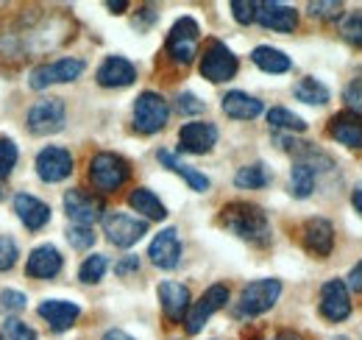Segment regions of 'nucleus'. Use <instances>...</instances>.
<instances>
[{"instance_id": "1", "label": "nucleus", "mask_w": 362, "mask_h": 340, "mask_svg": "<svg viewBox=\"0 0 362 340\" xmlns=\"http://www.w3.org/2000/svg\"><path fill=\"white\" fill-rule=\"evenodd\" d=\"M221 223L226 226L231 234H237L243 240H251V243L268 240V217H265V212L259 207H254L248 201L226 204L223 212H221Z\"/></svg>"}, {"instance_id": "2", "label": "nucleus", "mask_w": 362, "mask_h": 340, "mask_svg": "<svg viewBox=\"0 0 362 340\" xmlns=\"http://www.w3.org/2000/svg\"><path fill=\"white\" fill-rule=\"evenodd\" d=\"M129 162L123 159V157H117V154H109V151H103V154H95L90 162V181L95 190H100V193H115V190H120L126 181H129Z\"/></svg>"}, {"instance_id": "3", "label": "nucleus", "mask_w": 362, "mask_h": 340, "mask_svg": "<svg viewBox=\"0 0 362 340\" xmlns=\"http://www.w3.org/2000/svg\"><path fill=\"white\" fill-rule=\"evenodd\" d=\"M281 296V282L279 279H259L245 285V290L240 293V304H237V315L243 318H254L268 312L273 304Z\"/></svg>"}, {"instance_id": "4", "label": "nucleus", "mask_w": 362, "mask_h": 340, "mask_svg": "<svg viewBox=\"0 0 362 340\" xmlns=\"http://www.w3.org/2000/svg\"><path fill=\"white\" fill-rule=\"evenodd\" d=\"M168 101L156 92H142L134 103V128L139 134H156L168 123Z\"/></svg>"}, {"instance_id": "5", "label": "nucleus", "mask_w": 362, "mask_h": 340, "mask_svg": "<svg viewBox=\"0 0 362 340\" xmlns=\"http://www.w3.org/2000/svg\"><path fill=\"white\" fill-rule=\"evenodd\" d=\"M226 301H228L226 285H212L204 296L192 304V310L187 312V318H184V329H187L189 335H198V332L204 329V324H206L221 307H226Z\"/></svg>"}, {"instance_id": "6", "label": "nucleus", "mask_w": 362, "mask_h": 340, "mask_svg": "<svg viewBox=\"0 0 362 340\" xmlns=\"http://www.w3.org/2000/svg\"><path fill=\"white\" fill-rule=\"evenodd\" d=\"M103 232H106V237H109L112 246L129 249V246H134L136 240L148 232V223L126 212H109L103 217Z\"/></svg>"}, {"instance_id": "7", "label": "nucleus", "mask_w": 362, "mask_h": 340, "mask_svg": "<svg viewBox=\"0 0 362 340\" xmlns=\"http://www.w3.org/2000/svg\"><path fill=\"white\" fill-rule=\"evenodd\" d=\"M81 73H84V62H81V59H59V62H53V64H40V67H34L28 84L34 86V89H45V86H50V84L76 81Z\"/></svg>"}, {"instance_id": "8", "label": "nucleus", "mask_w": 362, "mask_h": 340, "mask_svg": "<svg viewBox=\"0 0 362 340\" xmlns=\"http://www.w3.org/2000/svg\"><path fill=\"white\" fill-rule=\"evenodd\" d=\"M234 73H237V56L223 42H212L204 50V56H201V76L204 79L223 84Z\"/></svg>"}, {"instance_id": "9", "label": "nucleus", "mask_w": 362, "mask_h": 340, "mask_svg": "<svg viewBox=\"0 0 362 340\" xmlns=\"http://www.w3.org/2000/svg\"><path fill=\"white\" fill-rule=\"evenodd\" d=\"M198 23L192 17H181L179 23L170 28L168 37V53L173 62L179 64H189L195 59V45H198Z\"/></svg>"}, {"instance_id": "10", "label": "nucleus", "mask_w": 362, "mask_h": 340, "mask_svg": "<svg viewBox=\"0 0 362 340\" xmlns=\"http://www.w3.org/2000/svg\"><path fill=\"white\" fill-rule=\"evenodd\" d=\"M28 131L31 134H53L64 126V103L59 98H42L28 109Z\"/></svg>"}, {"instance_id": "11", "label": "nucleus", "mask_w": 362, "mask_h": 340, "mask_svg": "<svg viewBox=\"0 0 362 340\" xmlns=\"http://www.w3.org/2000/svg\"><path fill=\"white\" fill-rule=\"evenodd\" d=\"M64 212L76 226H92L100 215H103V204L90 196L87 190H67L64 196Z\"/></svg>"}, {"instance_id": "12", "label": "nucleus", "mask_w": 362, "mask_h": 340, "mask_svg": "<svg viewBox=\"0 0 362 340\" xmlns=\"http://www.w3.org/2000/svg\"><path fill=\"white\" fill-rule=\"evenodd\" d=\"M320 312L329 321H346L351 312V298L340 279H329L320 288Z\"/></svg>"}, {"instance_id": "13", "label": "nucleus", "mask_w": 362, "mask_h": 340, "mask_svg": "<svg viewBox=\"0 0 362 340\" xmlns=\"http://www.w3.org/2000/svg\"><path fill=\"white\" fill-rule=\"evenodd\" d=\"M148 256L156 268H176L181 259V243H179V232L176 229H165L159 232L153 240H151V249H148Z\"/></svg>"}, {"instance_id": "14", "label": "nucleus", "mask_w": 362, "mask_h": 340, "mask_svg": "<svg viewBox=\"0 0 362 340\" xmlns=\"http://www.w3.org/2000/svg\"><path fill=\"white\" fill-rule=\"evenodd\" d=\"M215 142H218L215 123L198 120V123H187L179 131V145L181 151H187V154H206V151H212Z\"/></svg>"}, {"instance_id": "15", "label": "nucleus", "mask_w": 362, "mask_h": 340, "mask_svg": "<svg viewBox=\"0 0 362 340\" xmlns=\"http://www.w3.org/2000/svg\"><path fill=\"white\" fill-rule=\"evenodd\" d=\"M37 173L40 178L53 184V181H62L73 173V157L64 151V148H45L40 157H37Z\"/></svg>"}, {"instance_id": "16", "label": "nucleus", "mask_w": 362, "mask_h": 340, "mask_svg": "<svg viewBox=\"0 0 362 340\" xmlns=\"http://www.w3.org/2000/svg\"><path fill=\"white\" fill-rule=\"evenodd\" d=\"M257 23H262L271 31L290 34L298 26V11L293 6H284V3H259L257 6Z\"/></svg>"}, {"instance_id": "17", "label": "nucleus", "mask_w": 362, "mask_h": 340, "mask_svg": "<svg viewBox=\"0 0 362 340\" xmlns=\"http://www.w3.org/2000/svg\"><path fill=\"white\" fill-rule=\"evenodd\" d=\"M40 315L50 324L53 332H67L78 321L81 307L73 304V301H64V298H50V301L40 304Z\"/></svg>"}, {"instance_id": "18", "label": "nucleus", "mask_w": 362, "mask_h": 340, "mask_svg": "<svg viewBox=\"0 0 362 340\" xmlns=\"http://www.w3.org/2000/svg\"><path fill=\"white\" fill-rule=\"evenodd\" d=\"M329 134L346 148H362V115H354V112L334 115L329 123Z\"/></svg>"}, {"instance_id": "19", "label": "nucleus", "mask_w": 362, "mask_h": 340, "mask_svg": "<svg viewBox=\"0 0 362 340\" xmlns=\"http://www.w3.org/2000/svg\"><path fill=\"white\" fill-rule=\"evenodd\" d=\"M14 212L23 220V226L31 229V232H40L47 220H50V207H47L45 201L28 196V193H20L14 198Z\"/></svg>"}, {"instance_id": "20", "label": "nucleus", "mask_w": 362, "mask_h": 340, "mask_svg": "<svg viewBox=\"0 0 362 340\" xmlns=\"http://www.w3.org/2000/svg\"><path fill=\"white\" fill-rule=\"evenodd\" d=\"M62 254H59V249H53V246H40V249H34L31 256H28V262H25V273L31 276V279H53L59 271H62Z\"/></svg>"}, {"instance_id": "21", "label": "nucleus", "mask_w": 362, "mask_h": 340, "mask_svg": "<svg viewBox=\"0 0 362 340\" xmlns=\"http://www.w3.org/2000/svg\"><path fill=\"white\" fill-rule=\"evenodd\" d=\"M159 301H162V310L170 321H184L187 318V310H189V290L179 285V282H162L159 285Z\"/></svg>"}, {"instance_id": "22", "label": "nucleus", "mask_w": 362, "mask_h": 340, "mask_svg": "<svg viewBox=\"0 0 362 340\" xmlns=\"http://www.w3.org/2000/svg\"><path fill=\"white\" fill-rule=\"evenodd\" d=\"M136 70L134 64L123 56H109L100 67H98V84L103 86H129L134 84Z\"/></svg>"}, {"instance_id": "23", "label": "nucleus", "mask_w": 362, "mask_h": 340, "mask_svg": "<svg viewBox=\"0 0 362 340\" xmlns=\"http://www.w3.org/2000/svg\"><path fill=\"white\" fill-rule=\"evenodd\" d=\"M304 246L307 251H313L315 256H326L334 246V229L329 220L323 217H313L307 226H304Z\"/></svg>"}, {"instance_id": "24", "label": "nucleus", "mask_w": 362, "mask_h": 340, "mask_svg": "<svg viewBox=\"0 0 362 340\" xmlns=\"http://www.w3.org/2000/svg\"><path fill=\"white\" fill-rule=\"evenodd\" d=\"M223 112H226L228 118H234V120H254L257 115H262V101L234 89V92H228L226 98H223Z\"/></svg>"}, {"instance_id": "25", "label": "nucleus", "mask_w": 362, "mask_h": 340, "mask_svg": "<svg viewBox=\"0 0 362 340\" xmlns=\"http://www.w3.org/2000/svg\"><path fill=\"white\" fill-rule=\"evenodd\" d=\"M159 162L165 165L168 170H173V173H179L181 178L195 190V193H204V190H209V178L204 176V173H198L195 168H189V165H184V162H179L170 151H159Z\"/></svg>"}, {"instance_id": "26", "label": "nucleus", "mask_w": 362, "mask_h": 340, "mask_svg": "<svg viewBox=\"0 0 362 340\" xmlns=\"http://www.w3.org/2000/svg\"><path fill=\"white\" fill-rule=\"evenodd\" d=\"M129 204L134 207L136 212H142L148 220H162L165 215H168V210H165V204L148 190V187H136L134 193L129 196Z\"/></svg>"}, {"instance_id": "27", "label": "nucleus", "mask_w": 362, "mask_h": 340, "mask_svg": "<svg viewBox=\"0 0 362 340\" xmlns=\"http://www.w3.org/2000/svg\"><path fill=\"white\" fill-rule=\"evenodd\" d=\"M251 59H254V64H257L259 70H265V73H287V70H290V56L281 53V50H276V47H268V45L257 47V50L251 53Z\"/></svg>"}, {"instance_id": "28", "label": "nucleus", "mask_w": 362, "mask_h": 340, "mask_svg": "<svg viewBox=\"0 0 362 340\" xmlns=\"http://www.w3.org/2000/svg\"><path fill=\"white\" fill-rule=\"evenodd\" d=\"M313 190H315V170L304 165V162L293 165V170H290V193L296 198H307V196H313Z\"/></svg>"}, {"instance_id": "29", "label": "nucleus", "mask_w": 362, "mask_h": 340, "mask_svg": "<svg viewBox=\"0 0 362 340\" xmlns=\"http://www.w3.org/2000/svg\"><path fill=\"white\" fill-rule=\"evenodd\" d=\"M293 95L301 103H313V106H320V103L329 101V89L320 84L317 79H301L298 84L293 86Z\"/></svg>"}, {"instance_id": "30", "label": "nucleus", "mask_w": 362, "mask_h": 340, "mask_svg": "<svg viewBox=\"0 0 362 340\" xmlns=\"http://www.w3.org/2000/svg\"><path fill=\"white\" fill-rule=\"evenodd\" d=\"M268 181H271V173H268L265 165H248V168H243L234 176V184L243 187V190H259Z\"/></svg>"}, {"instance_id": "31", "label": "nucleus", "mask_w": 362, "mask_h": 340, "mask_svg": "<svg viewBox=\"0 0 362 340\" xmlns=\"http://www.w3.org/2000/svg\"><path fill=\"white\" fill-rule=\"evenodd\" d=\"M106 268H109V259L103 254H92L84 259V265L78 268V279L81 282H87V285H95V282H100L103 279V273H106Z\"/></svg>"}, {"instance_id": "32", "label": "nucleus", "mask_w": 362, "mask_h": 340, "mask_svg": "<svg viewBox=\"0 0 362 340\" xmlns=\"http://www.w3.org/2000/svg\"><path fill=\"white\" fill-rule=\"evenodd\" d=\"M268 123L273 128H284V131H304L307 123L298 118V115H293L290 109H284V106H276L268 112Z\"/></svg>"}, {"instance_id": "33", "label": "nucleus", "mask_w": 362, "mask_h": 340, "mask_svg": "<svg viewBox=\"0 0 362 340\" xmlns=\"http://www.w3.org/2000/svg\"><path fill=\"white\" fill-rule=\"evenodd\" d=\"M0 340H37V332H34L31 327H25L23 321H17V318H8V321L3 324Z\"/></svg>"}, {"instance_id": "34", "label": "nucleus", "mask_w": 362, "mask_h": 340, "mask_svg": "<svg viewBox=\"0 0 362 340\" xmlns=\"http://www.w3.org/2000/svg\"><path fill=\"white\" fill-rule=\"evenodd\" d=\"M17 165V145L11 140H0V181L11 176Z\"/></svg>"}, {"instance_id": "35", "label": "nucleus", "mask_w": 362, "mask_h": 340, "mask_svg": "<svg viewBox=\"0 0 362 340\" xmlns=\"http://www.w3.org/2000/svg\"><path fill=\"white\" fill-rule=\"evenodd\" d=\"M343 37L349 40V42L360 45L362 47V11H354V14H349L346 20H343Z\"/></svg>"}, {"instance_id": "36", "label": "nucleus", "mask_w": 362, "mask_h": 340, "mask_svg": "<svg viewBox=\"0 0 362 340\" xmlns=\"http://www.w3.org/2000/svg\"><path fill=\"white\" fill-rule=\"evenodd\" d=\"M67 240H70V246L73 249H90L92 243H95V234H92L90 226H70L67 229Z\"/></svg>"}, {"instance_id": "37", "label": "nucleus", "mask_w": 362, "mask_h": 340, "mask_svg": "<svg viewBox=\"0 0 362 340\" xmlns=\"http://www.w3.org/2000/svg\"><path fill=\"white\" fill-rule=\"evenodd\" d=\"M346 103H349V112L354 115H362V73L357 79H351V84L346 86Z\"/></svg>"}, {"instance_id": "38", "label": "nucleus", "mask_w": 362, "mask_h": 340, "mask_svg": "<svg viewBox=\"0 0 362 340\" xmlns=\"http://www.w3.org/2000/svg\"><path fill=\"white\" fill-rule=\"evenodd\" d=\"M257 6H259V3H251V0H234V3H231V11H234L237 23L248 26V23L257 20Z\"/></svg>"}, {"instance_id": "39", "label": "nucleus", "mask_w": 362, "mask_h": 340, "mask_svg": "<svg viewBox=\"0 0 362 340\" xmlns=\"http://www.w3.org/2000/svg\"><path fill=\"white\" fill-rule=\"evenodd\" d=\"M17 262V243L6 234H0V271H8Z\"/></svg>"}, {"instance_id": "40", "label": "nucleus", "mask_w": 362, "mask_h": 340, "mask_svg": "<svg viewBox=\"0 0 362 340\" xmlns=\"http://www.w3.org/2000/svg\"><path fill=\"white\" fill-rule=\"evenodd\" d=\"M0 307L8 310V312H20L25 307V296L20 290H3L0 293Z\"/></svg>"}, {"instance_id": "41", "label": "nucleus", "mask_w": 362, "mask_h": 340, "mask_svg": "<svg viewBox=\"0 0 362 340\" xmlns=\"http://www.w3.org/2000/svg\"><path fill=\"white\" fill-rule=\"evenodd\" d=\"M310 11L317 14V17H340L343 3H337V0H332V3H310Z\"/></svg>"}, {"instance_id": "42", "label": "nucleus", "mask_w": 362, "mask_h": 340, "mask_svg": "<svg viewBox=\"0 0 362 340\" xmlns=\"http://www.w3.org/2000/svg\"><path fill=\"white\" fill-rule=\"evenodd\" d=\"M179 109L184 112V115H201L206 106L195 98V95H189V92H184V95H179Z\"/></svg>"}, {"instance_id": "43", "label": "nucleus", "mask_w": 362, "mask_h": 340, "mask_svg": "<svg viewBox=\"0 0 362 340\" xmlns=\"http://www.w3.org/2000/svg\"><path fill=\"white\" fill-rule=\"evenodd\" d=\"M136 265H139V259L136 256H126L123 262H117V276H126V273H132V271H136Z\"/></svg>"}, {"instance_id": "44", "label": "nucleus", "mask_w": 362, "mask_h": 340, "mask_svg": "<svg viewBox=\"0 0 362 340\" xmlns=\"http://www.w3.org/2000/svg\"><path fill=\"white\" fill-rule=\"evenodd\" d=\"M349 285H351V290H362V262H357V265L351 268V276H349Z\"/></svg>"}, {"instance_id": "45", "label": "nucleus", "mask_w": 362, "mask_h": 340, "mask_svg": "<svg viewBox=\"0 0 362 340\" xmlns=\"http://www.w3.org/2000/svg\"><path fill=\"white\" fill-rule=\"evenodd\" d=\"M103 340H134L132 335H126V332H120V329H112V332H106Z\"/></svg>"}, {"instance_id": "46", "label": "nucleus", "mask_w": 362, "mask_h": 340, "mask_svg": "<svg viewBox=\"0 0 362 340\" xmlns=\"http://www.w3.org/2000/svg\"><path fill=\"white\" fill-rule=\"evenodd\" d=\"M351 201H354V210L362 215V187H357L354 190V196H351Z\"/></svg>"}, {"instance_id": "47", "label": "nucleus", "mask_w": 362, "mask_h": 340, "mask_svg": "<svg viewBox=\"0 0 362 340\" xmlns=\"http://www.w3.org/2000/svg\"><path fill=\"white\" fill-rule=\"evenodd\" d=\"M109 8H115V11H123V8H126V0H112V3H109Z\"/></svg>"}, {"instance_id": "48", "label": "nucleus", "mask_w": 362, "mask_h": 340, "mask_svg": "<svg viewBox=\"0 0 362 340\" xmlns=\"http://www.w3.org/2000/svg\"><path fill=\"white\" fill-rule=\"evenodd\" d=\"M273 340H301L298 335H293V332H281V335H276Z\"/></svg>"}, {"instance_id": "49", "label": "nucleus", "mask_w": 362, "mask_h": 340, "mask_svg": "<svg viewBox=\"0 0 362 340\" xmlns=\"http://www.w3.org/2000/svg\"><path fill=\"white\" fill-rule=\"evenodd\" d=\"M337 340H346V338H337Z\"/></svg>"}]
</instances>
